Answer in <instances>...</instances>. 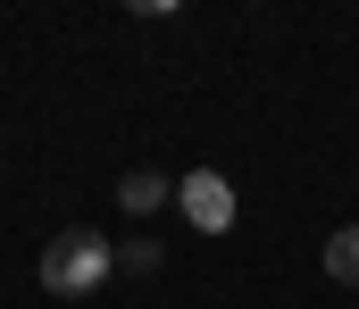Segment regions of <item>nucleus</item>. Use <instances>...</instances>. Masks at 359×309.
I'll return each mask as SVG.
<instances>
[{"instance_id": "1", "label": "nucleus", "mask_w": 359, "mask_h": 309, "mask_svg": "<svg viewBox=\"0 0 359 309\" xmlns=\"http://www.w3.org/2000/svg\"><path fill=\"white\" fill-rule=\"evenodd\" d=\"M109 268H117V251H109L92 226H67V234L42 251V293H59V301H67V293H92Z\"/></svg>"}, {"instance_id": "2", "label": "nucleus", "mask_w": 359, "mask_h": 309, "mask_svg": "<svg viewBox=\"0 0 359 309\" xmlns=\"http://www.w3.org/2000/svg\"><path fill=\"white\" fill-rule=\"evenodd\" d=\"M176 209L192 217V234H226L234 226V184L217 167H192V176H176Z\"/></svg>"}, {"instance_id": "3", "label": "nucleus", "mask_w": 359, "mask_h": 309, "mask_svg": "<svg viewBox=\"0 0 359 309\" xmlns=\"http://www.w3.org/2000/svg\"><path fill=\"white\" fill-rule=\"evenodd\" d=\"M168 193H176V184H168V176H159V167H134V176H126V184H117V201L134 209V217H151V209L168 201Z\"/></svg>"}, {"instance_id": "4", "label": "nucleus", "mask_w": 359, "mask_h": 309, "mask_svg": "<svg viewBox=\"0 0 359 309\" xmlns=\"http://www.w3.org/2000/svg\"><path fill=\"white\" fill-rule=\"evenodd\" d=\"M326 268H334V284H359V226L326 234Z\"/></svg>"}, {"instance_id": "5", "label": "nucleus", "mask_w": 359, "mask_h": 309, "mask_svg": "<svg viewBox=\"0 0 359 309\" xmlns=\"http://www.w3.org/2000/svg\"><path fill=\"white\" fill-rule=\"evenodd\" d=\"M117 268H134V276H151V268H168V251H159L151 234H134V242L117 251Z\"/></svg>"}]
</instances>
